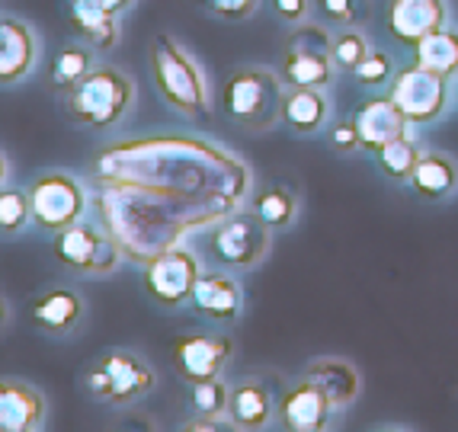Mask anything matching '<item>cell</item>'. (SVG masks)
<instances>
[{
	"instance_id": "cell-36",
	"label": "cell",
	"mask_w": 458,
	"mask_h": 432,
	"mask_svg": "<svg viewBox=\"0 0 458 432\" xmlns=\"http://www.w3.org/2000/svg\"><path fill=\"white\" fill-rule=\"evenodd\" d=\"M77 4H87V7H97V10H103V13H113V16L135 7V0H77Z\"/></svg>"
},
{
	"instance_id": "cell-14",
	"label": "cell",
	"mask_w": 458,
	"mask_h": 432,
	"mask_svg": "<svg viewBox=\"0 0 458 432\" xmlns=\"http://www.w3.org/2000/svg\"><path fill=\"white\" fill-rule=\"evenodd\" d=\"M445 26V4L443 0H391L388 30L397 42L417 46L429 32Z\"/></svg>"
},
{
	"instance_id": "cell-34",
	"label": "cell",
	"mask_w": 458,
	"mask_h": 432,
	"mask_svg": "<svg viewBox=\"0 0 458 432\" xmlns=\"http://www.w3.org/2000/svg\"><path fill=\"white\" fill-rule=\"evenodd\" d=\"M330 144H334V151H340V154L360 151L362 135H360V125H356V115H352V119L336 122L334 129H330Z\"/></svg>"
},
{
	"instance_id": "cell-37",
	"label": "cell",
	"mask_w": 458,
	"mask_h": 432,
	"mask_svg": "<svg viewBox=\"0 0 458 432\" xmlns=\"http://www.w3.org/2000/svg\"><path fill=\"white\" fill-rule=\"evenodd\" d=\"M180 429H192V432H206V429H218V419H208V417H199V419H190L183 423Z\"/></svg>"
},
{
	"instance_id": "cell-16",
	"label": "cell",
	"mask_w": 458,
	"mask_h": 432,
	"mask_svg": "<svg viewBox=\"0 0 458 432\" xmlns=\"http://www.w3.org/2000/svg\"><path fill=\"white\" fill-rule=\"evenodd\" d=\"M192 308L196 314L208 320H237L244 311V295H241V285L234 279L222 273H202L196 282V292H192Z\"/></svg>"
},
{
	"instance_id": "cell-10",
	"label": "cell",
	"mask_w": 458,
	"mask_h": 432,
	"mask_svg": "<svg viewBox=\"0 0 458 432\" xmlns=\"http://www.w3.org/2000/svg\"><path fill=\"white\" fill-rule=\"evenodd\" d=\"M199 263L183 247H170L148 259L145 266V292L161 304V308H180L190 301L199 282Z\"/></svg>"
},
{
	"instance_id": "cell-21",
	"label": "cell",
	"mask_w": 458,
	"mask_h": 432,
	"mask_svg": "<svg viewBox=\"0 0 458 432\" xmlns=\"http://www.w3.org/2000/svg\"><path fill=\"white\" fill-rule=\"evenodd\" d=\"M68 23H71V30L84 38L90 48H97V52H109V48L119 42V16L103 13V10H97V7L68 0Z\"/></svg>"
},
{
	"instance_id": "cell-30",
	"label": "cell",
	"mask_w": 458,
	"mask_h": 432,
	"mask_svg": "<svg viewBox=\"0 0 458 432\" xmlns=\"http://www.w3.org/2000/svg\"><path fill=\"white\" fill-rule=\"evenodd\" d=\"M32 221V202L30 192L20 190H4L0 192V228L4 234H20Z\"/></svg>"
},
{
	"instance_id": "cell-1",
	"label": "cell",
	"mask_w": 458,
	"mask_h": 432,
	"mask_svg": "<svg viewBox=\"0 0 458 432\" xmlns=\"http://www.w3.org/2000/svg\"><path fill=\"white\" fill-rule=\"evenodd\" d=\"M283 77L267 68H241L222 87V113L244 129L263 131L283 119Z\"/></svg>"
},
{
	"instance_id": "cell-31",
	"label": "cell",
	"mask_w": 458,
	"mask_h": 432,
	"mask_svg": "<svg viewBox=\"0 0 458 432\" xmlns=\"http://www.w3.org/2000/svg\"><path fill=\"white\" fill-rule=\"evenodd\" d=\"M352 77H356L362 87H372L375 90V87L394 80V64H391V58L385 52H372L366 61H362L360 68L352 71Z\"/></svg>"
},
{
	"instance_id": "cell-15",
	"label": "cell",
	"mask_w": 458,
	"mask_h": 432,
	"mask_svg": "<svg viewBox=\"0 0 458 432\" xmlns=\"http://www.w3.org/2000/svg\"><path fill=\"white\" fill-rule=\"evenodd\" d=\"M330 401L311 385V381H298L295 387H289L279 401V419L283 429L289 432H324L330 419Z\"/></svg>"
},
{
	"instance_id": "cell-22",
	"label": "cell",
	"mask_w": 458,
	"mask_h": 432,
	"mask_svg": "<svg viewBox=\"0 0 458 432\" xmlns=\"http://www.w3.org/2000/svg\"><path fill=\"white\" fill-rule=\"evenodd\" d=\"M283 119L298 135H311L327 122V99L314 87H292L283 99Z\"/></svg>"
},
{
	"instance_id": "cell-6",
	"label": "cell",
	"mask_w": 458,
	"mask_h": 432,
	"mask_svg": "<svg viewBox=\"0 0 458 432\" xmlns=\"http://www.w3.org/2000/svg\"><path fill=\"white\" fill-rule=\"evenodd\" d=\"M269 231L273 228L260 215L234 212L215 224L212 237H208V253L215 263L228 266V269H250L269 250Z\"/></svg>"
},
{
	"instance_id": "cell-27",
	"label": "cell",
	"mask_w": 458,
	"mask_h": 432,
	"mask_svg": "<svg viewBox=\"0 0 458 432\" xmlns=\"http://www.w3.org/2000/svg\"><path fill=\"white\" fill-rule=\"evenodd\" d=\"M190 401L192 410H196L199 417H208V419H222L228 413V403H231V387L225 385L222 378H208V381H196L190 385Z\"/></svg>"
},
{
	"instance_id": "cell-9",
	"label": "cell",
	"mask_w": 458,
	"mask_h": 432,
	"mask_svg": "<svg viewBox=\"0 0 458 432\" xmlns=\"http://www.w3.org/2000/svg\"><path fill=\"white\" fill-rule=\"evenodd\" d=\"M52 250L74 273H93V275L113 273L115 266H119V257H123V247H119L115 237H106L99 228L84 224V221L58 231Z\"/></svg>"
},
{
	"instance_id": "cell-19",
	"label": "cell",
	"mask_w": 458,
	"mask_h": 432,
	"mask_svg": "<svg viewBox=\"0 0 458 432\" xmlns=\"http://www.w3.org/2000/svg\"><path fill=\"white\" fill-rule=\"evenodd\" d=\"M84 318V301L74 288H52L32 304V320L46 334H71Z\"/></svg>"
},
{
	"instance_id": "cell-4",
	"label": "cell",
	"mask_w": 458,
	"mask_h": 432,
	"mask_svg": "<svg viewBox=\"0 0 458 432\" xmlns=\"http://www.w3.org/2000/svg\"><path fill=\"white\" fill-rule=\"evenodd\" d=\"M154 387L151 365L129 349H109L97 359L90 372H87V391L97 401L115 403V407H129L141 401Z\"/></svg>"
},
{
	"instance_id": "cell-33",
	"label": "cell",
	"mask_w": 458,
	"mask_h": 432,
	"mask_svg": "<svg viewBox=\"0 0 458 432\" xmlns=\"http://www.w3.org/2000/svg\"><path fill=\"white\" fill-rule=\"evenodd\" d=\"M196 4L218 20H247L260 7V0H196Z\"/></svg>"
},
{
	"instance_id": "cell-12",
	"label": "cell",
	"mask_w": 458,
	"mask_h": 432,
	"mask_svg": "<svg viewBox=\"0 0 458 432\" xmlns=\"http://www.w3.org/2000/svg\"><path fill=\"white\" fill-rule=\"evenodd\" d=\"M38 61V42L30 23L4 16L0 20V80L4 87L20 84Z\"/></svg>"
},
{
	"instance_id": "cell-8",
	"label": "cell",
	"mask_w": 458,
	"mask_h": 432,
	"mask_svg": "<svg viewBox=\"0 0 458 432\" xmlns=\"http://www.w3.org/2000/svg\"><path fill=\"white\" fill-rule=\"evenodd\" d=\"M391 99L401 106L411 125H429L449 106V77L433 74L420 64L401 68L391 80Z\"/></svg>"
},
{
	"instance_id": "cell-29",
	"label": "cell",
	"mask_w": 458,
	"mask_h": 432,
	"mask_svg": "<svg viewBox=\"0 0 458 432\" xmlns=\"http://www.w3.org/2000/svg\"><path fill=\"white\" fill-rule=\"evenodd\" d=\"M375 48L369 46V38L362 36V32L350 30V26H344V32H336L334 36V46H330V55H334V64L340 71H356L362 64V61L372 55Z\"/></svg>"
},
{
	"instance_id": "cell-5",
	"label": "cell",
	"mask_w": 458,
	"mask_h": 432,
	"mask_svg": "<svg viewBox=\"0 0 458 432\" xmlns=\"http://www.w3.org/2000/svg\"><path fill=\"white\" fill-rule=\"evenodd\" d=\"M334 38L324 26H298L289 36V48L283 55V84L289 87H314L324 90L334 77V55H330Z\"/></svg>"
},
{
	"instance_id": "cell-24",
	"label": "cell",
	"mask_w": 458,
	"mask_h": 432,
	"mask_svg": "<svg viewBox=\"0 0 458 432\" xmlns=\"http://www.w3.org/2000/svg\"><path fill=\"white\" fill-rule=\"evenodd\" d=\"M413 64L433 71V74L452 77L458 74V32L455 30H436L423 42L413 46Z\"/></svg>"
},
{
	"instance_id": "cell-7",
	"label": "cell",
	"mask_w": 458,
	"mask_h": 432,
	"mask_svg": "<svg viewBox=\"0 0 458 432\" xmlns=\"http://www.w3.org/2000/svg\"><path fill=\"white\" fill-rule=\"evenodd\" d=\"M32 221L46 231H64L84 218L87 192L84 186L68 174H46L30 186Z\"/></svg>"
},
{
	"instance_id": "cell-25",
	"label": "cell",
	"mask_w": 458,
	"mask_h": 432,
	"mask_svg": "<svg viewBox=\"0 0 458 432\" xmlns=\"http://www.w3.org/2000/svg\"><path fill=\"white\" fill-rule=\"evenodd\" d=\"M93 52L90 46H64L55 55L52 68H48V80L58 93H71L87 74L93 71Z\"/></svg>"
},
{
	"instance_id": "cell-20",
	"label": "cell",
	"mask_w": 458,
	"mask_h": 432,
	"mask_svg": "<svg viewBox=\"0 0 458 432\" xmlns=\"http://www.w3.org/2000/svg\"><path fill=\"white\" fill-rule=\"evenodd\" d=\"M228 417L234 429H263L273 419V394L263 381H244L231 387Z\"/></svg>"
},
{
	"instance_id": "cell-18",
	"label": "cell",
	"mask_w": 458,
	"mask_h": 432,
	"mask_svg": "<svg viewBox=\"0 0 458 432\" xmlns=\"http://www.w3.org/2000/svg\"><path fill=\"white\" fill-rule=\"evenodd\" d=\"M301 378L311 381V385L327 397L334 410L350 407V403L360 397V387H362L356 365L346 362V359H318V362L308 365Z\"/></svg>"
},
{
	"instance_id": "cell-11",
	"label": "cell",
	"mask_w": 458,
	"mask_h": 432,
	"mask_svg": "<svg viewBox=\"0 0 458 432\" xmlns=\"http://www.w3.org/2000/svg\"><path fill=\"white\" fill-rule=\"evenodd\" d=\"M174 365L186 385L218 378L234 356V343L222 334H183L174 340Z\"/></svg>"
},
{
	"instance_id": "cell-38",
	"label": "cell",
	"mask_w": 458,
	"mask_h": 432,
	"mask_svg": "<svg viewBox=\"0 0 458 432\" xmlns=\"http://www.w3.org/2000/svg\"><path fill=\"white\" fill-rule=\"evenodd\" d=\"M455 99H458V84H455Z\"/></svg>"
},
{
	"instance_id": "cell-17",
	"label": "cell",
	"mask_w": 458,
	"mask_h": 432,
	"mask_svg": "<svg viewBox=\"0 0 458 432\" xmlns=\"http://www.w3.org/2000/svg\"><path fill=\"white\" fill-rule=\"evenodd\" d=\"M46 419V397L23 381L0 385V429L4 432H32Z\"/></svg>"
},
{
	"instance_id": "cell-28",
	"label": "cell",
	"mask_w": 458,
	"mask_h": 432,
	"mask_svg": "<svg viewBox=\"0 0 458 432\" xmlns=\"http://www.w3.org/2000/svg\"><path fill=\"white\" fill-rule=\"evenodd\" d=\"M295 212H298L295 192H289L285 186H273L263 196H257V215L267 221L269 228H289Z\"/></svg>"
},
{
	"instance_id": "cell-23",
	"label": "cell",
	"mask_w": 458,
	"mask_h": 432,
	"mask_svg": "<svg viewBox=\"0 0 458 432\" xmlns=\"http://www.w3.org/2000/svg\"><path fill=\"white\" fill-rule=\"evenodd\" d=\"M407 182H411L413 192L420 199L436 202V199L455 192V186H458L455 160L445 157V154H423V160L417 164V170H413V176Z\"/></svg>"
},
{
	"instance_id": "cell-2",
	"label": "cell",
	"mask_w": 458,
	"mask_h": 432,
	"mask_svg": "<svg viewBox=\"0 0 458 432\" xmlns=\"http://www.w3.org/2000/svg\"><path fill=\"white\" fill-rule=\"evenodd\" d=\"M151 74L161 97L176 113L202 115L208 109L206 74L196 68V61L176 46V38H170L167 32H157L151 42Z\"/></svg>"
},
{
	"instance_id": "cell-32",
	"label": "cell",
	"mask_w": 458,
	"mask_h": 432,
	"mask_svg": "<svg viewBox=\"0 0 458 432\" xmlns=\"http://www.w3.org/2000/svg\"><path fill=\"white\" fill-rule=\"evenodd\" d=\"M314 7L334 26H352L362 13L360 0H314Z\"/></svg>"
},
{
	"instance_id": "cell-13",
	"label": "cell",
	"mask_w": 458,
	"mask_h": 432,
	"mask_svg": "<svg viewBox=\"0 0 458 432\" xmlns=\"http://www.w3.org/2000/svg\"><path fill=\"white\" fill-rule=\"evenodd\" d=\"M356 125L362 135V151L378 154L385 144L397 141L407 135V115L401 113L391 97H369L360 109H356Z\"/></svg>"
},
{
	"instance_id": "cell-26",
	"label": "cell",
	"mask_w": 458,
	"mask_h": 432,
	"mask_svg": "<svg viewBox=\"0 0 458 432\" xmlns=\"http://www.w3.org/2000/svg\"><path fill=\"white\" fill-rule=\"evenodd\" d=\"M375 157H378V167H382L385 176H391V180H411L417 164L423 160V148L411 135H404L397 138V141L385 144Z\"/></svg>"
},
{
	"instance_id": "cell-35",
	"label": "cell",
	"mask_w": 458,
	"mask_h": 432,
	"mask_svg": "<svg viewBox=\"0 0 458 432\" xmlns=\"http://www.w3.org/2000/svg\"><path fill=\"white\" fill-rule=\"evenodd\" d=\"M273 7L285 23H305L308 10H311V0H273Z\"/></svg>"
},
{
	"instance_id": "cell-3",
	"label": "cell",
	"mask_w": 458,
	"mask_h": 432,
	"mask_svg": "<svg viewBox=\"0 0 458 432\" xmlns=\"http://www.w3.org/2000/svg\"><path fill=\"white\" fill-rule=\"evenodd\" d=\"M135 103V84L119 68L99 64L68 93V113L90 129H113Z\"/></svg>"
}]
</instances>
